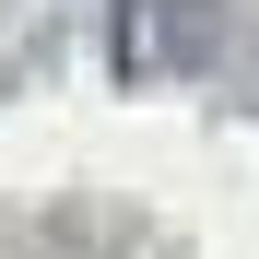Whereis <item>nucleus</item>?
I'll use <instances>...</instances> for the list:
<instances>
[{
  "mask_svg": "<svg viewBox=\"0 0 259 259\" xmlns=\"http://www.w3.org/2000/svg\"><path fill=\"white\" fill-rule=\"evenodd\" d=\"M224 48V24H212V0H118V71L153 82V71H200Z\"/></svg>",
  "mask_w": 259,
  "mask_h": 259,
  "instance_id": "obj_1",
  "label": "nucleus"
}]
</instances>
